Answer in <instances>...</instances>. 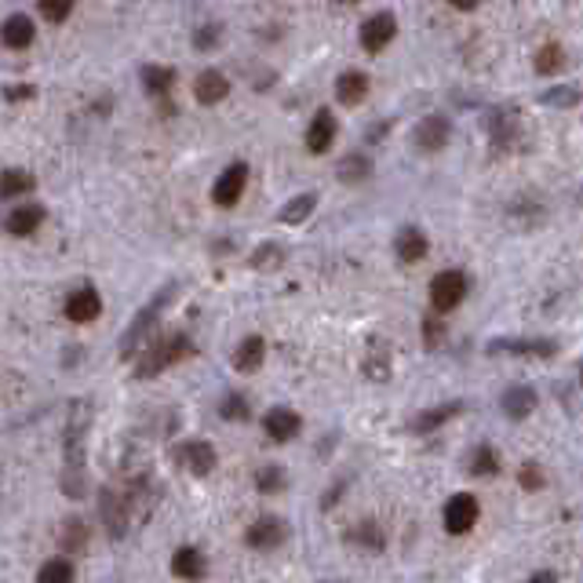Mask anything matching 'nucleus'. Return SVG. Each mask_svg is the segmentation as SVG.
<instances>
[{"mask_svg": "<svg viewBox=\"0 0 583 583\" xmlns=\"http://www.w3.org/2000/svg\"><path fill=\"white\" fill-rule=\"evenodd\" d=\"M219 416H223L226 423H245V419L252 416V409H248V401H245L238 391H230V394H223V401H219Z\"/></svg>", "mask_w": 583, "mask_h": 583, "instance_id": "obj_33", "label": "nucleus"}, {"mask_svg": "<svg viewBox=\"0 0 583 583\" xmlns=\"http://www.w3.org/2000/svg\"><path fill=\"white\" fill-rule=\"evenodd\" d=\"M471 474L474 478H489V474H499V452L492 445H478L471 452Z\"/></svg>", "mask_w": 583, "mask_h": 583, "instance_id": "obj_30", "label": "nucleus"}, {"mask_svg": "<svg viewBox=\"0 0 583 583\" xmlns=\"http://www.w3.org/2000/svg\"><path fill=\"white\" fill-rule=\"evenodd\" d=\"M285 485H288V478H285V471L278 463H270V466H263V471H255V489L263 496H278Z\"/></svg>", "mask_w": 583, "mask_h": 583, "instance_id": "obj_31", "label": "nucleus"}, {"mask_svg": "<svg viewBox=\"0 0 583 583\" xmlns=\"http://www.w3.org/2000/svg\"><path fill=\"white\" fill-rule=\"evenodd\" d=\"M496 354H529V358H555L558 343L555 339H496L489 343Z\"/></svg>", "mask_w": 583, "mask_h": 583, "instance_id": "obj_19", "label": "nucleus"}, {"mask_svg": "<svg viewBox=\"0 0 583 583\" xmlns=\"http://www.w3.org/2000/svg\"><path fill=\"white\" fill-rule=\"evenodd\" d=\"M172 299H175V285H165V288L132 318L128 332L121 336V358H125V361H135V358L142 354V339H146L153 328H158V321H161V314H165V306H168Z\"/></svg>", "mask_w": 583, "mask_h": 583, "instance_id": "obj_2", "label": "nucleus"}, {"mask_svg": "<svg viewBox=\"0 0 583 583\" xmlns=\"http://www.w3.org/2000/svg\"><path fill=\"white\" fill-rule=\"evenodd\" d=\"M459 412H466L463 401H445V405H434V409H423L409 426L416 434H431V431H438V426H445L449 419H456Z\"/></svg>", "mask_w": 583, "mask_h": 583, "instance_id": "obj_21", "label": "nucleus"}, {"mask_svg": "<svg viewBox=\"0 0 583 583\" xmlns=\"http://www.w3.org/2000/svg\"><path fill=\"white\" fill-rule=\"evenodd\" d=\"M36 12H41L52 26H59L73 15V0H36Z\"/></svg>", "mask_w": 583, "mask_h": 583, "instance_id": "obj_38", "label": "nucleus"}, {"mask_svg": "<svg viewBox=\"0 0 583 583\" xmlns=\"http://www.w3.org/2000/svg\"><path fill=\"white\" fill-rule=\"evenodd\" d=\"M99 514H102V525L109 529V536L125 539L128 536V525H132V499L125 492H113V489H102L99 492Z\"/></svg>", "mask_w": 583, "mask_h": 583, "instance_id": "obj_5", "label": "nucleus"}, {"mask_svg": "<svg viewBox=\"0 0 583 583\" xmlns=\"http://www.w3.org/2000/svg\"><path fill=\"white\" fill-rule=\"evenodd\" d=\"M142 88H146L153 99H165V95L175 88V69H168V66H158V62L142 66Z\"/></svg>", "mask_w": 583, "mask_h": 583, "instance_id": "obj_25", "label": "nucleus"}, {"mask_svg": "<svg viewBox=\"0 0 583 583\" xmlns=\"http://www.w3.org/2000/svg\"><path fill=\"white\" fill-rule=\"evenodd\" d=\"M489 139L496 150H514L522 139V113L518 106H496L489 117Z\"/></svg>", "mask_w": 583, "mask_h": 583, "instance_id": "obj_8", "label": "nucleus"}, {"mask_svg": "<svg viewBox=\"0 0 583 583\" xmlns=\"http://www.w3.org/2000/svg\"><path fill=\"white\" fill-rule=\"evenodd\" d=\"M466 292H471V281H466L463 270H441L431 281V306L438 314H449V310H456L466 299Z\"/></svg>", "mask_w": 583, "mask_h": 583, "instance_id": "obj_3", "label": "nucleus"}, {"mask_svg": "<svg viewBox=\"0 0 583 583\" xmlns=\"http://www.w3.org/2000/svg\"><path fill=\"white\" fill-rule=\"evenodd\" d=\"M41 226H45V205H19L4 219V230L12 238H33Z\"/></svg>", "mask_w": 583, "mask_h": 583, "instance_id": "obj_16", "label": "nucleus"}, {"mask_svg": "<svg viewBox=\"0 0 583 583\" xmlns=\"http://www.w3.org/2000/svg\"><path fill=\"white\" fill-rule=\"evenodd\" d=\"M565 48L558 45V41H551V45H543L539 52H536V73L539 77H555V73H562L565 69Z\"/></svg>", "mask_w": 583, "mask_h": 583, "instance_id": "obj_28", "label": "nucleus"}, {"mask_svg": "<svg viewBox=\"0 0 583 583\" xmlns=\"http://www.w3.org/2000/svg\"><path fill=\"white\" fill-rule=\"evenodd\" d=\"M398 36V19L391 15V12H376L372 19H365L361 22V29H358V41H361V48L368 52V55H379L386 45H391Z\"/></svg>", "mask_w": 583, "mask_h": 583, "instance_id": "obj_10", "label": "nucleus"}, {"mask_svg": "<svg viewBox=\"0 0 583 583\" xmlns=\"http://www.w3.org/2000/svg\"><path fill=\"white\" fill-rule=\"evenodd\" d=\"M219 41H223V26L219 22H208V26H201L198 33H193V48H198V52H212V48H219Z\"/></svg>", "mask_w": 583, "mask_h": 583, "instance_id": "obj_39", "label": "nucleus"}, {"mask_svg": "<svg viewBox=\"0 0 583 583\" xmlns=\"http://www.w3.org/2000/svg\"><path fill=\"white\" fill-rule=\"evenodd\" d=\"M36 182H33V175L29 172H22V168H8L4 172V179H0V193L12 201V198H19V193H29Z\"/></svg>", "mask_w": 583, "mask_h": 583, "instance_id": "obj_32", "label": "nucleus"}, {"mask_svg": "<svg viewBox=\"0 0 583 583\" xmlns=\"http://www.w3.org/2000/svg\"><path fill=\"white\" fill-rule=\"evenodd\" d=\"M518 485L529 489V492H539L543 485H547V474H543V466H539V463H525L522 471H518Z\"/></svg>", "mask_w": 583, "mask_h": 583, "instance_id": "obj_40", "label": "nucleus"}, {"mask_svg": "<svg viewBox=\"0 0 583 583\" xmlns=\"http://www.w3.org/2000/svg\"><path fill=\"white\" fill-rule=\"evenodd\" d=\"M336 132H339L336 113L332 109H318L314 121H310V128H306V150L310 153H328L332 142H336Z\"/></svg>", "mask_w": 583, "mask_h": 583, "instance_id": "obj_14", "label": "nucleus"}, {"mask_svg": "<svg viewBox=\"0 0 583 583\" xmlns=\"http://www.w3.org/2000/svg\"><path fill=\"white\" fill-rule=\"evenodd\" d=\"M536 405H539V394L532 391L529 383H518V386H511V391L499 398V409L507 412V419H529V416L536 412Z\"/></svg>", "mask_w": 583, "mask_h": 583, "instance_id": "obj_18", "label": "nucleus"}, {"mask_svg": "<svg viewBox=\"0 0 583 583\" xmlns=\"http://www.w3.org/2000/svg\"><path fill=\"white\" fill-rule=\"evenodd\" d=\"M62 539H66V547H69V551H77V547H85V543H88V529H85L81 522H73V518H69Z\"/></svg>", "mask_w": 583, "mask_h": 583, "instance_id": "obj_41", "label": "nucleus"}, {"mask_svg": "<svg viewBox=\"0 0 583 583\" xmlns=\"http://www.w3.org/2000/svg\"><path fill=\"white\" fill-rule=\"evenodd\" d=\"M449 4H452L456 12H474V8L482 4V0H449Z\"/></svg>", "mask_w": 583, "mask_h": 583, "instance_id": "obj_44", "label": "nucleus"}, {"mask_svg": "<svg viewBox=\"0 0 583 583\" xmlns=\"http://www.w3.org/2000/svg\"><path fill=\"white\" fill-rule=\"evenodd\" d=\"M441 339H445V325L434 321V318H426V321H423V346H426V350H434Z\"/></svg>", "mask_w": 583, "mask_h": 583, "instance_id": "obj_42", "label": "nucleus"}, {"mask_svg": "<svg viewBox=\"0 0 583 583\" xmlns=\"http://www.w3.org/2000/svg\"><path fill=\"white\" fill-rule=\"evenodd\" d=\"M99 314H102V296H99L92 285L73 288V292L66 296V318H69L73 325H92Z\"/></svg>", "mask_w": 583, "mask_h": 583, "instance_id": "obj_13", "label": "nucleus"}, {"mask_svg": "<svg viewBox=\"0 0 583 583\" xmlns=\"http://www.w3.org/2000/svg\"><path fill=\"white\" fill-rule=\"evenodd\" d=\"M36 41V26H33V19L29 15H8L4 19V45L12 48V52H26L29 45Z\"/></svg>", "mask_w": 583, "mask_h": 583, "instance_id": "obj_23", "label": "nucleus"}, {"mask_svg": "<svg viewBox=\"0 0 583 583\" xmlns=\"http://www.w3.org/2000/svg\"><path fill=\"white\" fill-rule=\"evenodd\" d=\"M350 539H354V543H361V547H368V551H379L383 547V529L376 525V522H361L358 529H350Z\"/></svg>", "mask_w": 583, "mask_h": 583, "instance_id": "obj_36", "label": "nucleus"}, {"mask_svg": "<svg viewBox=\"0 0 583 583\" xmlns=\"http://www.w3.org/2000/svg\"><path fill=\"white\" fill-rule=\"evenodd\" d=\"M77 579V565L69 558H48L36 569V583H73Z\"/></svg>", "mask_w": 583, "mask_h": 583, "instance_id": "obj_29", "label": "nucleus"}, {"mask_svg": "<svg viewBox=\"0 0 583 583\" xmlns=\"http://www.w3.org/2000/svg\"><path fill=\"white\" fill-rule=\"evenodd\" d=\"M555 579H558V572H555V569H543V572H536V576H532V583H555Z\"/></svg>", "mask_w": 583, "mask_h": 583, "instance_id": "obj_45", "label": "nucleus"}, {"mask_svg": "<svg viewBox=\"0 0 583 583\" xmlns=\"http://www.w3.org/2000/svg\"><path fill=\"white\" fill-rule=\"evenodd\" d=\"M365 376L376 379V383H386V379H391V354H386L383 346H379V354L372 350V354L365 358Z\"/></svg>", "mask_w": 583, "mask_h": 583, "instance_id": "obj_37", "label": "nucleus"}, {"mask_svg": "<svg viewBox=\"0 0 583 583\" xmlns=\"http://www.w3.org/2000/svg\"><path fill=\"white\" fill-rule=\"evenodd\" d=\"M579 383H583V368H579Z\"/></svg>", "mask_w": 583, "mask_h": 583, "instance_id": "obj_46", "label": "nucleus"}, {"mask_svg": "<svg viewBox=\"0 0 583 583\" xmlns=\"http://www.w3.org/2000/svg\"><path fill=\"white\" fill-rule=\"evenodd\" d=\"M336 175L343 182H365L372 175V161L365 158V153H346V158L336 165Z\"/></svg>", "mask_w": 583, "mask_h": 583, "instance_id": "obj_27", "label": "nucleus"}, {"mask_svg": "<svg viewBox=\"0 0 583 583\" xmlns=\"http://www.w3.org/2000/svg\"><path fill=\"white\" fill-rule=\"evenodd\" d=\"M8 102H19V99H33V88L29 85H8Z\"/></svg>", "mask_w": 583, "mask_h": 583, "instance_id": "obj_43", "label": "nucleus"}, {"mask_svg": "<svg viewBox=\"0 0 583 583\" xmlns=\"http://www.w3.org/2000/svg\"><path fill=\"white\" fill-rule=\"evenodd\" d=\"M449 139H452V121H449V117H441V113H426L423 121L416 125V132H412V142H416V150H423V153L445 150Z\"/></svg>", "mask_w": 583, "mask_h": 583, "instance_id": "obj_11", "label": "nucleus"}, {"mask_svg": "<svg viewBox=\"0 0 583 583\" xmlns=\"http://www.w3.org/2000/svg\"><path fill=\"white\" fill-rule=\"evenodd\" d=\"M314 208H318V193H296L292 201L281 205L278 223L281 226H299V223H306L310 215H314Z\"/></svg>", "mask_w": 583, "mask_h": 583, "instance_id": "obj_24", "label": "nucleus"}, {"mask_svg": "<svg viewBox=\"0 0 583 583\" xmlns=\"http://www.w3.org/2000/svg\"><path fill=\"white\" fill-rule=\"evenodd\" d=\"M394 252L401 263H419V259H426V252H431V241H426V233L419 226H405L394 241Z\"/></svg>", "mask_w": 583, "mask_h": 583, "instance_id": "obj_22", "label": "nucleus"}, {"mask_svg": "<svg viewBox=\"0 0 583 583\" xmlns=\"http://www.w3.org/2000/svg\"><path fill=\"white\" fill-rule=\"evenodd\" d=\"M190 354H198V346H193V339L186 332H172L158 343H150L142 354L135 358V379H153V376H161L165 368L179 365L182 358Z\"/></svg>", "mask_w": 583, "mask_h": 583, "instance_id": "obj_1", "label": "nucleus"}, {"mask_svg": "<svg viewBox=\"0 0 583 583\" xmlns=\"http://www.w3.org/2000/svg\"><path fill=\"white\" fill-rule=\"evenodd\" d=\"M248 263H252V270H278V266H285V248L281 245H259Z\"/></svg>", "mask_w": 583, "mask_h": 583, "instance_id": "obj_35", "label": "nucleus"}, {"mask_svg": "<svg viewBox=\"0 0 583 583\" xmlns=\"http://www.w3.org/2000/svg\"><path fill=\"white\" fill-rule=\"evenodd\" d=\"M263 431H266V438L274 441V445H288V441L299 438L303 419H299L296 409H288V405H274V409H270V412L263 416Z\"/></svg>", "mask_w": 583, "mask_h": 583, "instance_id": "obj_12", "label": "nucleus"}, {"mask_svg": "<svg viewBox=\"0 0 583 583\" xmlns=\"http://www.w3.org/2000/svg\"><path fill=\"white\" fill-rule=\"evenodd\" d=\"M288 522H281V518H274V514H263V518H255L248 529H245V543L252 551H278L281 543L288 539Z\"/></svg>", "mask_w": 583, "mask_h": 583, "instance_id": "obj_7", "label": "nucleus"}, {"mask_svg": "<svg viewBox=\"0 0 583 583\" xmlns=\"http://www.w3.org/2000/svg\"><path fill=\"white\" fill-rule=\"evenodd\" d=\"M172 572H175L179 579H198V576H205V555H201L198 547H179V551L172 555Z\"/></svg>", "mask_w": 583, "mask_h": 583, "instance_id": "obj_26", "label": "nucleus"}, {"mask_svg": "<svg viewBox=\"0 0 583 583\" xmlns=\"http://www.w3.org/2000/svg\"><path fill=\"white\" fill-rule=\"evenodd\" d=\"M245 186H248V165H245V161H233V165L223 168L219 179L212 182V201H215L219 208H233V205L241 201Z\"/></svg>", "mask_w": 583, "mask_h": 583, "instance_id": "obj_9", "label": "nucleus"}, {"mask_svg": "<svg viewBox=\"0 0 583 583\" xmlns=\"http://www.w3.org/2000/svg\"><path fill=\"white\" fill-rule=\"evenodd\" d=\"M193 95H198L201 106H219L230 95V77L219 69H201L198 81H193Z\"/></svg>", "mask_w": 583, "mask_h": 583, "instance_id": "obj_15", "label": "nucleus"}, {"mask_svg": "<svg viewBox=\"0 0 583 583\" xmlns=\"http://www.w3.org/2000/svg\"><path fill=\"white\" fill-rule=\"evenodd\" d=\"M175 463L182 466L186 474H193V478H208L215 466H219V456H215V449H212V441H205V438H190V441H182L179 449H175Z\"/></svg>", "mask_w": 583, "mask_h": 583, "instance_id": "obj_4", "label": "nucleus"}, {"mask_svg": "<svg viewBox=\"0 0 583 583\" xmlns=\"http://www.w3.org/2000/svg\"><path fill=\"white\" fill-rule=\"evenodd\" d=\"M539 102H543V106H555V109H572V106H579V88L558 85V88H551V92H543Z\"/></svg>", "mask_w": 583, "mask_h": 583, "instance_id": "obj_34", "label": "nucleus"}, {"mask_svg": "<svg viewBox=\"0 0 583 583\" xmlns=\"http://www.w3.org/2000/svg\"><path fill=\"white\" fill-rule=\"evenodd\" d=\"M445 532L449 536H466L474 525H478V518H482V507H478V499L471 496V492H456L449 503H445Z\"/></svg>", "mask_w": 583, "mask_h": 583, "instance_id": "obj_6", "label": "nucleus"}, {"mask_svg": "<svg viewBox=\"0 0 583 583\" xmlns=\"http://www.w3.org/2000/svg\"><path fill=\"white\" fill-rule=\"evenodd\" d=\"M368 92H372V81L361 69H346V73L336 77V99L343 106H361L368 99Z\"/></svg>", "mask_w": 583, "mask_h": 583, "instance_id": "obj_17", "label": "nucleus"}, {"mask_svg": "<svg viewBox=\"0 0 583 583\" xmlns=\"http://www.w3.org/2000/svg\"><path fill=\"white\" fill-rule=\"evenodd\" d=\"M263 358H266V339L263 336H245L238 343V350H233L230 361H233V368H238L241 376H252V372H259Z\"/></svg>", "mask_w": 583, "mask_h": 583, "instance_id": "obj_20", "label": "nucleus"}]
</instances>
